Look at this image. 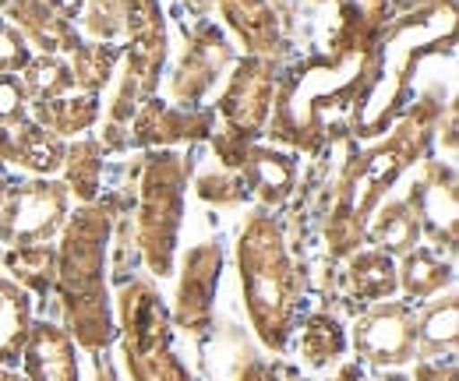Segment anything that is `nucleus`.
<instances>
[{
	"mask_svg": "<svg viewBox=\"0 0 459 381\" xmlns=\"http://www.w3.org/2000/svg\"><path fill=\"white\" fill-rule=\"evenodd\" d=\"M240 273L247 286V307L262 339L269 346H283L293 311V273L280 233L269 219H255L240 237Z\"/></svg>",
	"mask_w": 459,
	"mask_h": 381,
	"instance_id": "obj_1",
	"label": "nucleus"
},
{
	"mask_svg": "<svg viewBox=\"0 0 459 381\" xmlns=\"http://www.w3.org/2000/svg\"><path fill=\"white\" fill-rule=\"evenodd\" d=\"M100 240H103L100 222L78 219L67 233L64 262H60L67 315L74 322V335L85 346H103L110 339V318H107V304H103V275H100Z\"/></svg>",
	"mask_w": 459,
	"mask_h": 381,
	"instance_id": "obj_2",
	"label": "nucleus"
},
{
	"mask_svg": "<svg viewBox=\"0 0 459 381\" xmlns=\"http://www.w3.org/2000/svg\"><path fill=\"white\" fill-rule=\"evenodd\" d=\"M64 216V187L60 184H25L14 191L11 205H0V240L32 244L57 229Z\"/></svg>",
	"mask_w": 459,
	"mask_h": 381,
	"instance_id": "obj_3",
	"label": "nucleus"
},
{
	"mask_svg": "<svg viewBox=\"0 0 459 381\" xmlns=\"http://www.w3.org/2000/svg\"><path fill=\"white\" fill-rule=\"evenodd\" d=\"M413 315L403 304H389L357 325V350L371 364H403L413 353Z\"/></svg>",
	"mask_w": 459,
	"mask_h": 381,
	"instance_id": "obj_4",
	"label": "nucleus"
},
{
	"mask_svg": "<svg viewBox=\"0 0 459 381\" xmlns=\"http://www.w3.org/2000/svg\"><path fill=\"white\" fill-rule=\"evenodd\" d=\"M25 375L29 381H78V360L71 339L54 325L29 328L25 339Z\"/></svg>",
	"mask_w": 459,
	"mask_h": 381,
	"instance_id": "obj_5",
	"label": "nucleus"
},
{
	"mask_svg": "<svg viewBox=\"0 0 459 381\" xmlns=\"http://www.w3.org/2000/svg\"><path fill=\"white\" fill-rule=\"evenodd\" d=\"M145 237H149V251H152V262L160 269H167L170 262V240H173V226H177V187H173L170 173L160 169L152 180H149V205H145Z\"/></svg>",
	"mask_w": 459,
	"mask_h": 381,
	"instance_id": "obj_6",
	"label": "nucleus"
},
{
	"mask_svg": "<svg viewBox=\"0 0 459 381\" xmlns=\"http://www.w3.org/2000/svg\"><path fill=\"white\" fill-rule=\"evenodd\" d=\"M127 335H131V364H134V378L138 381H191L180 364L160 346L156 328H145V322L134 315H127Z\"/></svg>",
	"mask_w": 459,
	"mask_h": 381,
	"instance_id": "obj_7",
	"label": "nucleus"
},
{
	"mask_svg": "<svg viewBox=\"0 0 459 381\" xmlns=\"http://www.w3.org/2000/svg\"><path fill=\"white\" fill-rule=\"evenodd\" d=\"M29 339V300L18 286L0 279V364L18 360Z\"/></svg>",
	"mask_w": 459,
	"mask_h": 381,
	"instance_id": "obj_8",
	"label": "nucleus"
},
{
	"mask_svg": "<svg viewBox=\"0 0 459 381\" xmlns=\"http://www.w3.org/2000/svg\"><path fill=\"white\" fill-rule=\"evenodd\" d=\"M403 156H406V138H400L396 145H389V149H382V152H375L368 160V166L357 177V187H353V212H364L378 198V191L406 166Z\"/></svg>",
	"mask_w": 459,
	"mask_h": 381,
	"instance_id": "obj_9",
	"label": "nucleus"
},
{
	"mask_svg": "<svg viewBox=\"0 0 459 381\" xmlns=\"http://www.w3.org/2000/svg\"><path fill=\"white\" fill-rule=\"evenodd\" d=\"M353 286L360 297H385L396 286L393 262L385 255H360L353 262Z\"/></svg>",
	"mask_w": 459,
	"mask_h": 381,
	"instance_id": "obj_10",
	"label": "nucleus"
},
{
	"mask_svg": "<svg viewBox=\"0 0 459 381\" xmlns=\"http://www.w3.org/2000/svg\"><path fill=\"white\" fill-rule=\"evenodd\" d=\"M14 156L32 169H54L60 163V145L54 138H47L43 127L29 124L18 131V142H14Z\"/></svg>",
	"mask_w": 459,
	"mask_h": 381,
	"instance_id": "obj_11",
	"label": "nucleus"
},
{
	"mask_svg": "<svg viewBox=\"0 0 459 381\" xmlns=\"http://www.w3.org/2000/svg\"><path fill=\"white\" fill-rule=\"evenodd\" d=\"M244 78L237 82V92H233V103H230V113H237L244 124H258L262 120V113H265V78H262V71L251 64L247 71H240Z\"/></svg>",
	"mask_w": 459,
	"mask_h": 381,
	"instance_id": "obj_12",
	"label": "nucleus"
},
{
	"mask_svg": "<svg viewBox=\"0 0 459 381\" xmlns=\"http://www.w3.org/2000/svg\"><path fill=\"white\" fill-rule=\"evenodd\" d=\"M304 357L307 364H325V360H336L343 353V332L336 328V322H325V318H315L311 325L304 328Z\"/></svg>",
	"mask_w": 459,
	"mask_h": 381,
	"instance_id": "obj_13",
	"label": "nucleus"
},
{
	"mask_svg": "<svg viewBox=\"0 0 459 381\" xmlns=\"http://www.w3.org/2000/svg\"><path fill=\"white\" fill-rule=\"evenodd\" d=\"M446 279H449V269H446V265H438L431 255L417 251V255L406 262L403 286H406V293H413V297H428V293H435Z\"/></svg>",
	"mask_w": 459,
	"mask_h": 381,
	"instance_id": "obj_14",
	"label": "nucleus"
},
{
	"mask_svg": "<svg viewBox=\"0 0 459 381\" xmlns=\"http://www.w3.org/2000/svg\"><path fill=\"white\" fill-rule=\"evenodd\" d=\"M11 269L36 290H47L54 282V255L47 247H22L11 255Z\"/></svg>",
	"mask_w": 459,
	"mask_h": 381,
	"instance_id": "obj_15",
	"label": "nucleus"
},
{
	"mask_svg": "<svg viewBox=\"0 0 459 381\" xmlns=\"http://www.w3.org/2000/svg\"><path fill=\"white\" fill-rule=\"evenodd\" d=\"M413 237H417V222H413V216H406V209H389V212H382L378 226H375V240H378L382 247H393V251L410 247Z\"/></svg>",
	"mask_w": 459,
	"mask_h": 381,
	"instance_id": "obj_16",
	"label": "nucleus"
},
{
	"mask_svg": "<svg viewBox=\"0 0 459 381\" xmlns=\"http://www.w3.org/2000/svg\"><path fill=\"white\" fill-rule=\"evenodd\" d=\"M424 339L431 342V346H438V342H449L453 346V339H456V304L453 300H446V307H435L428 318H424Z\"/></svg>",
	"mask_w": 459,
	"mask_h": 381,
	"instance_id": "obj_17",
	"label": "nucleus"
},
{
	"mask_svg": "<svg viewBox=\"0 0 459 381\" xmlns=\"http://www.w3.org/2000/svg\"><path fill=\"white\" fill-rule=\"evenodd\" d=\"M255 166H258V184L265 195H283L290 184V166L280 160V156H269V152H258L255 156Z\"/></svg>",
	"mask_w": 459,
	"mask_h": 381,
	"instance_id": "obj_18",
	"label": "nucleus"
},
{
	"mask_svg": "<svg viewBox=\"0 0 459 381\" xmlns=\"http://www.w3.org/2000/svg\"><path fill=\"white\" fill-rule=\"evenodd\" d=\"M25 60H29V54H25L22 39H18L11 29H4V25H0V74H7V71H14V67H22Z\"/></svg>",
	"mask_w": 459,
	"mask_h": 381,
	"instance_id": "obj_19",
	"label": "nucleus"
},
{
	"mask_svg": "<svg viewBox=\"0 0 459 381\" xmlns=\"http://www.w3.org/2000/svg\"><path fill=\"white\" fill-rule=\"evenodd\" d=\"M22 100H25V89H22L14 78L0 74V120L18 117V113H22Z\"/></svg>",
	"mask_w": 459,
	"mask_h": 381,
	"instance_id": "obj_20",
	"label": "nucleus"
},
{
	"mask_svg": "<svg viewBox=\"0 0 459 381\" xmlns=\"http://www.w3.org/2000/svg\"><path fill=\"white\" fill-rule=\"evenodd\" d=\"M244 381H280V378H276L265 364H255V368H247V371H244Z\"/></svg>",
	"mask_w": 459,
	"mask_h": 381,
	"instance_id": "obj_21",
	"label": "nucleus"
},
{
	"mask_svg": "<svg viewBox=\"0 0 459 381\" xmlns=\"http://www.w3.org/2000/svg\"><path fill=\"white\" fill-rule=\"evenodd\" d=\"M435 375H438V378H431V375H428V368H424V371L417 375V381H456V371H453V368L446 371V378H442V368H435Z\"/></svg>",
	"mask_w": 459,
	"mask_h": 381,
	"instance_id": "obj_22",
	"label": "nucleus"
},
{
	"mask_svg": "<svg viewBox=\"0 0 459 381\" xmlns=\"http://www.w3.org/2000/svg\"><path fill=\"white\" fill-rule=\"evenodd\" d=\"M382 381H403V378H396V375H393V378H382Z\"/></svg>",
	"mask_w": 459,
	"mask_h": 381,
	"instance_id": "obj_23",
	"label": "nucleus"
},
{
	"mask_svg": "<svg viewBox=\"0 0 459 381\" xmlns=\"http://www.w3.org/2000/svg\"><path fill=\"white\" fill-rule=\"evenodd\" d=\"M0 205H4V187H0Z\"/></svg>",
	"mask_w": 459,
	"mask_h": 381,
	"instance_id": "obj_24",
	"label": "nucleus"
}]
</instances>
